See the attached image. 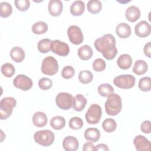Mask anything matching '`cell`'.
I'll return each mask as SVG.
<instances>
[{"instance_id": "30bf717a", "label": "cell", "mask_w": 151, "mask_h": 151, "mask_svg": "<svg viewBox=\"0 0 151 151\" xmlns=\"http://www.w3.org/2000/svg\"><path fill=\"white\" fill-rule=\"evenodd\" d=\"M14 86L23 91H27L31 88L33 85L32 80L24 74H19L13 80Z\"/></svg>"}, {"instance_id": "83f0119b", "label": "cell", "mask_w": 151, "mask_h": 151, "mask_svg": "<svg viewBox=\"0 0 151 151\" xmlns=\"http://www.w3.org/2000/svg\"><path fill=\"white\" fill-rule=\"evenodd\" d=\"M48 29L47 24L43 21H38L34 23L32 26V32L37 35L45 33Z\"/></svg>"}, {"instance_id": "d4e9b609", "label": "cell", "mask_w": 151, "mask_h": 151, "mask_svg": "<svg viewBox=\"0 0 151 151\" xmlns=\"http://www.w3.org/2000/svg\"><path fill=\"white\" fill-rule=\"evenodd\" d=\"M148 69V65L144 60H137L133 65V71L134 74L140 76L146 73Z\"/></svg>"}, {"instance_id": "2e32d148", "label": "cell", "mask_w": 151, "mask_h": 151, "mask_svg": "<svg viewBox=\"0 0 151 151\" xmlns=\"http://www.w3.org/2000/svg\"><path fill=\"white\" fill-rule=\"evenodd\" d=\"M140 14V10L138 7L134 5H132L127 8L125 12V16L129 21L134 22L139 19Z\"/></svg>"}, {"instance_id": "4316f807", "label": "cell", "mask_w": 151, "mask_h": 151, "mask_svg": "<svg viewBox=\"0 0 151 151\" xmlns=\"http://www.w3.org/2000/svg\"><path fill=\"white\" fill-rule=\"evenodd\" d=\"M87 8L89 12L93 14H96L101 11L102 4L100 1L91 0L87 2Z\"/></svg>"}, {"instance_id": "d590c367", "label": "cell", "mask_w": 151, "mask_h": 151, "mask_svg": "<svg viewBox=\"0 0 151 151\" xmlns=\"http://www.w3.org/2000/svg\"><path fill=\"white\" fill-rule=\"evenodd\" d=\"M69 127L73 130H79L83 126V121L79 117H73L68 122Z\"/></svg>"}, {"instance_id": "f6af8a7d", "label": "cell", "mask_w": 151, "mask_h": 151, "mask_svg": "<svg viewBox=\"0 0 151 151\" xmlns=\"http://www.w3.org/2000/svg\"><path fill=\"white\" fill-rule=\"evenodd\" d=\"M1 142H2L3 141V140H4V139L5 138V134L4 133V132H3V131L2 130H1Z\"/></svg>"}, {"instance_id": "5b68a950", "label": "cell", "mask_w": 151, "mask_h": 151, "mask_svg": "<svg viewBox=\"0 0 151 151\" xmlns=\"http://www.w3.org/2000/svg\"><path fill=\"white\" fill-rule=\"evenodd\" d=\"M41 71L48 76H53L58 70V64L57 60L52 57L48 56L44 58L41 64Z\"/></svg>"}, {"instance_id": "9c48e42d", "label": "cell", "mask_w": 151, "mask_h": 151, "mask_svg": "<svg viewBox=\"0 0 151 151\" xmlns=\"http://www.w3.org/2000/svg\"><path fill=\"white\" fill-rule=\"evenodd\" d=\"M67 35L70 41L75 45L81 44L84 37L81 29L77 25H71L67 29Z\"/></svg>"}, {"instance_id": "ab89813d", "label": "cell", "mask_w": 151, "mask_h": 151, "mask_svg": "<svg viewBox=\"0 0 151 151\" xmlns=\"http://www.w3.org/2000/svg\"><path fill=\"white\" fill-rule=\"evenodd\" d=\"M52 86V81L51 79L46 77L41 78L38 81V86L42 90L50 89Z\"/></svg>"}, {"instance_id": "ee69618b", "label": "cell", "mask_w": 151, "mask_h": 151, "mask_svg": "<svg viewBox=\"0 0 151 151\" xmlns=\"http://www.w3.org/2000/svg\"><path fill=\"white\" fill-rule=\"evenodd\" d=\"M95 150H103V151H108L109 150V149L108 146L104 143H100L98 144L95 146Z\"/></svg>"}, {"instance_id": "9a60e30c", "label": "cell", "mask_w": 151, "mask_h": 151, "mask_svg": "<svg viewBox=\"0 0 151 151\" xmlns=\"http://www.w3.org/2000/svg\"><path fill=\"white\" fill-rule=\"evenodd\" d=\"M77 139L72 136L65 137L63 141V147L66 151H76L78 149Z\"/></svg>"}, {"instance_id": "f546056e", "label": "cell", "mask_w": 151, "mask_h": 151, "mask_svg": "<svg viewBox=\"0 0 151 151\" xmlns=\"http://www.w3.org/2000/svg\"><path fill=\"white\" fill-rule=\"evenodd\" d=\"M102 127L106 132L111 133L114 132L117 127L116 122L113 119H106L102 123Z\"/></svg>"}, {"instance_id": "1f68e13d", "label": "cell", "mask_w": 151, "mask_h": 151, "mask_svg": "<svg viewBox=\"0 0 151 151\" xmlns=\"http://www.w3.org/2000/svg\"><path fill=\"white\" fill-rule=\"evenodd\" d=\"M12 12L11 5L7 2H2L0 4V16L2 18L9 17Z\"/></svg>"}, {"instance_id": "7402d4cb", "label": "cell", "mask_w": 151, "mask_h": 151, "mask_svg": "<svg viewBox=\"0 0 151 151\" xmlns=\"http://www.w3.org/2000/svg\"><path fill=\"white\" fill-rule=\"evenodd\" d=\"M77 54L81 60L86 61L92 57L93 51L90 46L88 45H84L78 49Z\"/></svg>"}, {"instance_id": "e0dca14e", "label": "cell", "mask_w": 151, "mask_h": 151, "mask_svg": "<svg viewBox=\"0 0 151 151\" xmlns=\"http://www.w3.org/2000/svg\"><path fill=\"white\" fill-rule=\"evenodd\" d=\"M116 34L121 38H127L131 35V28L125 22L119 24L116 28Z\"/></svg>"}, {"instance_id": "836d02e7", "label": "cell", "mask_w": 151, "mask_h": 151, "mask_svg": "<svg viewBox=\"0 0 151 151\" xmlns=\"http://www.w3.org/2000/svg\"><path fill=\"white\" fill-rule=\"evenodd\" d=\"M15 69L14 66L9 63L4 64L1 66V73L6 77H11L15 74Z\"/></svg>"}, {"instance_id": "7c38bea8", "label": "cell", "mask_w": 151, "mask_h": 151, "mask_svg": "<svg viewBox=\"0 0 151 151\" xmlns=\"http://www.w3.org/2000/svg\"><path fill=\"white\" fill-rule=\"evenodd\" d=\"M134 32L139 37H146L151 32V26L147 21H141L135 25Z\"/></svg>"}, {"instance_id": "3957f363", "label": "cell", "mask_w": 151, "mask_h": 151, "mask_svg": "<svg viewBox=\"0 0 151 151\" xmlns=\"http://www.w3.org/2000/svg\"><path fill=\"white\" fill-rule=\"evenodd\" d=\"M17 105L16 100L12 97H6L0 101V119L5 120L11 116Z\"/></svg>"}, {"instance_id": "8992f818", "label": "cell", "mask_w": 151, "mask_h": 151, "mask_svg": "<svg viewBox=\"0 0 151 151\" xmlns=\"http://www.w3.org/2000/svg\"><path fill=\"white\" fill-rule=\"evenodd\" d=\"M114 84L122 89H129L135 85V77L131 74H122L114 77Z\"/></svg>"}, {"instance_id": "74e56055", "label": "cell", "mask_w": 151, "mask_h": 151, "mask_svg": "<svg viewBox=\"0 0 151 151\" xmlns=\"http://www.w3.org/2000/svg\"><path fill=\"white\" fill-rule=\"evenodd\" d=\"M16 8L20 11H26L30 6L28 0H15L14 1Z\"/></svg>"}, {"instance_id": "b9f144b4", "label": "cell", "mask_w": 151, "mask_h": 151, "mask_svg": "<svg viewBox=\"0 0 151 151\" xmlns=\"http://www.w3.org/2000/svg\"><path fill=\"white\" fill-rule=\"evenodd\" d=\"M143 51L145 55H146V57H147L148 58L151 57V42H148L147 44L145 45L143 48Z\"/></svg>"}, {"instance_id": "cb8c5ba5", "label": "cell", "mask_w": 151, "mask_h": 151, "mask_svg": "<svg viewBox=\"0 0 151 151\" xmlns=\"http://www.w3.org/2000/svg\"><path fill=\"white\" fill-rule=\"evenodd\" d=\"M10 57L16 63H21L25 58V52L22 48L14 47L11 50Z\"/></svg>"}, {"instance_id": "8fae6325", "label": "cell", "mask_w": 151, "mask_h": 151, "mask_svg": "<svg viewBox=\"0 0 151 151\" xmlns=\"http://www.w3.org/2000/svg\"><path fill=\"white\" fill-rule=\"evenodd\" d=\"M50 48L53 53L62 57L67 55L70 52V47L68 45L58 40L52 41Z\"/></svg>"}, {"instance_id": "ac0fdd59", "label": "cell", "mask_w": 151, "mask_h": 151, "mask_svg": "<svg viewBox=\"0 0 151 151\" xmlns=\"http://www.w3.org/2000/svg\"><path fill=\"white\" fill-rule=\"evenodd\" d=\"M32 121L35 126L42 127L47 124L48 119L45 113L42 111H37L33 115Z\"/></svg>"}, {"instance_id": "ba28073f", "label": "cell", "mask_w": 151, "mask_h": 151, "mask_svg": "<svg viewBox=\"0 0 151 151\" xmlns=\"http://www.w3.org/2000/svg\"><path fill=\"white\" fill-rule=\"evenodd\" d=\"M73 101L74 97L71 94L65 92L58 93L55 97L57 106L62 110L70 109L73 105Z\"/></svg>"}, {"instance_id": "8d00e7d4", "label": "cell", "mask_w": 151, "mask_h": 151, "mask_svg": "<svg viewBox=\"0 0 151 151\" xmlns=\"http://www.w3.org/2000/svg\"><path fill=\"white\" fill-rule=\"evenodd\" d=\"M93 68L97 72H101L103 71L106 67L105 61L100 58L96 59L93 63Z\"/></svg>"}, {"instance_id": "ffe728a7", "label": "cell", "mask_w": 151, "mask_h": 151, "mask_svg": "<svg viewBox=\"0 0 151 151\" xmlns=\"http://www.w3.org/2000/svg\"><path fill=\"white\" fill-rule=\"evenodd\" d=\"M117 64L121 69L127 70L132 66V58L130 55L127 54H123L118 58Z\"/></svg>"}, {"instance_id": "7bdbcfd3", "label": "cell", "mask_w": 151, "mask_h": 151, "mask_svg": "<svg viewBox=\"0 0 151 151\" xmlns=\"http://www.w3.org/2000/svg\"><path fill=\"white\" fill-rule=\"evenodd\" d=\"M83 151H89V150H95V146L93 145L92 142H88L83 145Z\"/></svg>"}, {"instance_id": "e575fe53", "label": "cell", "mask_w": 151, "mask_h": 151, "mask_svg": "<svg viewBox=\"0 0 151 151\" xmlns=\"http://www.w3.org/2000/svg\"><path fill=\"white\" fill-rule=\"evenodd\" d=\"M139 88L140 90L146 92L151 89V78L149 77L141 78L139 81Z\"/></svg>"}, {"instance_id": "6da1fadb", "label": "cell", "mask_w": 151, "mask_h": 151, "mask_svg": "<svg viewBox=\"0 0 151 151\" xmlns=\"http://www.w3.org/2000/svg\"><path fill=\"white\" fill-rule=\"evenodd\" d=\"M94 45L97 51L101 52L107 60H111L116 57L117 49L116 47V40L111 34H106L96 39Z\"/></svg>"}, {"instance_id": "5bb4252c", "label": "cell", "mask_w": 151, "mask_h": 151, "mask_svg": "<svg viewBox=\"0 0 151 151\" xmlns=\"http://www.w3.org/2000/svg\"><path fill=\"white\" fill-rule=\"evenodd\" d=\"M63 2L60 0H50L48 3L49 13L53 17L59 16L63 11Z\"/></svg>"}, {"instance_id": "f1b7e54d", "label": "cell", "mask_w": 151, "mask_h": 151, "mask_svg": "<svg viewBox=\"0 0 151 151\" xmlns=\"http://www.w3.org/2000/svg\"><path fill=\"white\" fill-rule=\"evenodd\" d=\"M97 91L99 94L102 97H108L112 93H114V88L111 85L108 83L101 84L99 86Z\"/></svg>"}, {"instance_id": "d6986e66", "label": "cell", "mask_w": 151, "mask_h": 151, "mask_svg": "<svg viewBox=\"0 0 151 151\" xmlns=\"http://www.w3.org/2000/svg\"><path fill=\"white\" fill-rule=\"evenodd\" d=\"M84 136L88 142H97L100 139V132L97 128L90 127L85 130Z\"/></svg>"}, {"instance_id": "7a4b0ae2", "label": "cell", "mask_w": 151, "mask_h": 151, "mask_svg": "<svg viewBox=\"0 0 151 151\" xmlns=\"http://www.w3.org/2000/svg\"><path fill=\"white\" fill-rule=\"evenodd\" d=\"M122 101L120 96L112 93L107 97L105 103V110L109 116H116L122 110Z\"/></svg>"}, {"instance_id": "4fadbf2b", "label": "cell", "mask_w": 151, "mask_h": 151, "mask_svg": "<svg viewBox=\"0 0 151 151\" xmlns=\"http://www.w3.org/2000/svg\"><path fill=\"white\" fill-rule=\"evenodd\" d=\"M133 144L137 150H151L150 142L144 136H136L133 139Z\"/></svg>"}, {"instance_id": "603a6c76", "label": "cell", "mask_w": 151, "mask_h": 151, "mask_svg": "<svg viewBox=\"0 0 151 151\" xmlns=\"http://www.w3.org/2000/svg\"><path fill=\"white\" fill-rule=\"evenodd\" d=\"M87 99L82 94H77L74 97L73 101V109L74 110L77 111H82L87 104Z\"/></svg>"}, {"instance_id": "484cf974", "label": "cell", "mask_w": 151, "mask_h": 151, "mask_svg": "<svg viewBox=\"0 0 151 151\" xmlns=\"http://www.w3.org/2000/svg\"><path fill=\"white\" fill-rule=\"evenodd\" d=\"M50 126L55 130H61L65 126V120L63 116H56L50 120Z\"/></svg>"}, {"instance_id": "277c9868", "label": "cell", "mask_w": 151, "mask_h": 151, "mask_svg": "<svg viewBox=\"0 0 151 151\" xmlns=\"http://www.w3.org/2000/svg\"><path fill=\"white\" fill-rule=\"evenodd\" d=\"M34 139L37 143L46 147L54 143L55 136L54 133L50 130H41L34 133Z\"/></svg>"}, {"instance_id": "52a82bcc", "label": "cell", "mask_w": 151, "mask_h": 151, "mask_svg": "<svg viewBox=\"0 0 151 151\" xmlns=\"http://www.w3.org/2000/svg\"><path fill=\"white\" fill-rule=\"evenodd\" d=\"M102 111L101 107L97 104H91L86 113V120L88 124H97L101 117Z\"/></svg>"}, {"instance_id": "60d3db41", "label": "cell", "mask_w": 151, "mask_h": 151, "mask_svg": "<svg viewBox=\"0 0 151 151\" xmlns=\"http://www.w3.org/2000/svg\"><path fill=\"white\" fill-rule=\"evenodd\" d=\"M140 130L146 134H149L151 132V123L149 120L143 121L140 125Z\"/></svg>"}, {"instance_id": "d6a6232c", "label": "cell", "mask_w": 151, "mask_h": 151, "mask_svg": "<svg viewBox=\"0 0 151 151\" xmlns=\"http://www.w3.org/2000/svg\"><path fill=\"white\" fill-rule=\"evenodd\" d=\"M79 81L83 84H88L91 82L93 78L92 73L88 70L81 71L78 76Z\"/></svg>"}, {"instance_id": "f35d334b", "label": "cell", "mask_w": 151, "mask_h": 151, "mask_svg": "<svg viewBox=\"0 0 151 151\" xmlns=\"http://www.w3.org/2000/svg\"><path fill=\"white\" fill-rule=\"evenodd\" d=\"M74 68L70 65L64 67L61 71V76L65 79H70L74 76Z\"/></svg>"}, {"instance_id": "4dcf8cb0", "label": "cell", "mask_w": 151, "mask_h": 151, "mask_svg": "<svg viewBox=\"0 0 151 151\" xmlns=\"http://www.w3.org/2000/svg\"><path fill=\"white\" fill-rule=\"evenodd\" d=\"M51 40L48 38H44L41 40L37 44V48L38 51L41 53H47L51 50L50 45Z\"/></svg>"}, {"instance_id": "44dd1931", "label": "cell", "mask_w": 151, "mask_h": 151, "mask_svg": "<svg viewBox=\"0 0 151 151\" xmlns=\"http://www.w3.org/2000/svg\"><path fill=\"white\" fill-rule=\"evenodd\" d=\"M85 10V4L82 1H76L70 6V11L74 16L81 15Z\"/></svg>"}]
</instances>
